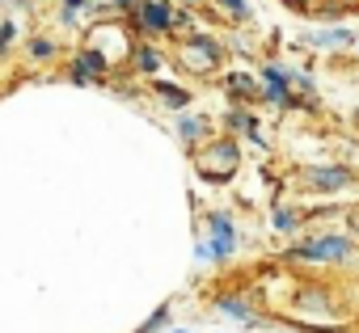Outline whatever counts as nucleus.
Here are the masks:
<instances>
[{
  "instance_id": "obj_1",
  "label": "nucleus",
  "mask_w": 359,
  "mask_h": 333,
  "mask_svg": "<svg viewBox=\"0 0 359 333\" xmlns=\"http://www.w3.org/2000/svg\"><path fill=\"white\" fill-rule=\"evenodd\" d=\"M237 164H241V143H237V135H229V131L203 139V148L195 152L199 178H203V182H216V186H224V182L237 178Z\"/></svg>"
},
{
  "instance_id": "obj_2",
  "label": "nucleus",
  "mask_w": 359,
  "mask_h": 333,
  "mask_svg": "<svg viewBox=\"0 0 359 333\" xmlns=\"http://www.w3.org/2000/svg\"><path fill=\"white\" fill-rule=\"evenodd\" d=\"M355 253V236L351 232H317L304 236L296 245H287V262H304V266H338Z\"/></svg>"
},
{
  "instance_id": "obj_3",
  "label": "nucleus",
  "mask_w": 359,
  "mask_h": 333,
  "mask_svg": "<svg viewBox=\"0 0 359 333\" xmlns=\"http://www.w3.org/2000/svg\"><path fill=\"white\" fill-rule=\"evenodd\" d=\"M220 59H224V47L203 30H191L187 38H177V64H182L191 76H216Z\"/></svg>"
},
{
  "instance_id": "obj_4",
  "label": "nucleus",
  "mask_w": 359,
  "mask_h": 333,
  "mask_svg": "<svg viewBox=\"0 0 359 333\" xmlns=\"http://www.w3.org/2000/svg\"><path fill=\"white\" fill-rule=\"evenodd\" d=\"M258 89H262L258 101H271L279 110H309V101L300 93H292V68H283L279 59H266L258 68Z\"/></svg>"
},
{
  "instance_id": "obj_5",
  "label": "nucleus",
  "mask_w": 359,
  "mask_h": 333,
  "mask_svg": "<svg viewBox=\"0 0 359 333\" xmlns=\"http://www.w3.org/2000/svg\"><path fill=\"white\" fill-rule=\"evenodd\" d=\"M85 38H89L85 47H93L110 68L127 64V55H131V47H135V43H131V30H127V26H118V22H97Z\"/></svg>"
},
{
  "instance_id": "obj_6",
  "label": "nucleus",
  "mask_w": 359,
  "mask_h": 333,
  "mask_svg": "<svg viewBox=\"0 0 359 333\" xmlns=\"http://www.w3.org/2000/svg\"><path fill=\"white\" fill-rule=\"evenodd\" d=\"M203 241H208V249H212V266H224V262L237 253V245H241L237 220H233L224 207L208 211V232H203Z\"/></svg>"
},
{
  "instance_id": "obj_7",
  "label": "nucleus",
  "mask_w": 359,
  "mask_h": 333,
  "mask_svg": "<svg viewBox=\"0 0 359 333\" xmlns=\"http://www.w3.org/2000/svg\"><path fill=\"white\" fill-rule=\"evenodd\" d=\"M127 17H131L135 34H144V38H161V34L173 30V5L169 0H135Z\"/></svg>"
},
{
  "instance_id": "obj_8",
  "label": "nucleus",
  "mask_w": 359,
  "mask_h": 333,
  "mask_svg": "<svg viewBox=\"0 0 359 333\" xmlns=\"http://www.w3.org/2000/svg\"><path fill=\"white\" fill-rule=\"evenodd\" d=\"M300 186L313 190V194H342V190L355 186V173L346 164H313V169H304Z\"/></svg>"
},
{
  "instance_id": "obj_9",
  "label": "nucleus",
  "mask_w": 359,
  "mask_h": 333,
  "mask_svg": "<svg viewBox=\"0 0 359 333\" xmlns=\"http://www.w3.org/2000/svg\"><path fill=\"white\" fill-rule=\"evenodd\" d=\"M64 72H68V80H72V85H106V80L114 76V68H110L93 47H81V51L68 59V68H64Z\"/></svg>"
},
{
  "instance_id": "obj_10",
  "label": "nucleus",
  "mask_w": 359,
  "mask_h": 333,
  "mask_svg": "<svg viewBox=\"0 0 359 333\" xmlns=\"http://www.w3.org/2000/svg\"><path fill=\"white\" fill-rule=\"evenodd\" d=\"M216 312L229 316V320H241V325H266V316L254 312V299L245 291H229V295H216Z\"/></svg>"
},
{
  "instance_id": "obj_11",
  "label": "nucleus",
  "mask_w": 359,
  "mask_h": 333,
  "mask_svg": "<svg viewBox=\"0 0 359 333\" xmlns=\"http://www.w3.org/2000/svg\"><path fill=\"white\" fill-rule=\"evenodd\" d=\"M292 308H296V312H304V316H313V312H338V308H334V291H330V287H317V283L296 287Z\"/></svg>"
},
{
  "instance_id": "obj_12",
  "label": "nucleus",
  "mask_w": 359,
  "mask_h": 333,
  "mask_svg": "<svg viewBox=\"0 0 359 333\" xmlns=\"http://www.w3.org/2000/svg\"><path fill=\"white\" fill-rule=\"evenodd\" d=\"M127 68L135 72V76H144V80H152L161 68H165V55L152 47V43H135L131 47V55H127Z\"/></svg>"
},
{
  "instance_id": "obj_13",
  "label": "nucleus",
  "mask_w": 359,
  "mask_h": 333,
  "mask_svg": "<svg viewBox=\"0 0 359 333\" xmlns=\"http://www.w3.org/2000/svg\"><path fill=\"white\" fill-rule=\"evenodd\" d=\"M224 127H229V135H245V139H254L258 148H266V139H262V127H258V118L250 114V106H237V110H229V114H224Z\"/></svg>"
},
{
  "instance_id": "obj_14",
  "label": "nucleus",
  "mask_w": 359,
  "mask_h": 333,
  "mask_svg": "<svg viewBox=\"0 0 359 333\" xmlns=\"http://www.w3.org/2000/svg\"><path fill=\"white\" fill-rule=\"evenodd\" d=\"M351 43H355V34H351L346 26H330V30L304 34V47H317V51H342V47H351Z\"/></svg>"
},
{
  "instance_id": "obj_15",
  "label": "nucleus",
  "mask_w": 359,
  "mask_h": 333,
  "mask_svg": "<svg viewBox=\"0 0 359 333\" xmlns=\"http://www.w3.org/2000/svg\"><path fill=\"white\" fill-rule=\"evenodd\" d=\"M208 135H212V122L203 114H182V118H177V139H182L187 148H199Z\"/></svg>"
},
{
  "instance_id": "obj_16",
  "label": "nucleus",
  "mask_w": 359,
  "mask_h": 333,
  "mask_svg": "<svg viewBox=\"0 0 359 333\" xmlns=\"http://www.w3.org/2000/svg\"><path fill=\"white\" fill-rule=\"evenodd\" d=\"M224 89H229L241 106H254V101L262 97V89H258V80H254L250 72H229V76H224Z\"/></svg>"
},
{
  "instance_id": "obj_17",
  "label": "nucleus",
  "mask_w": 359,
  "mask_h": 333,
  "mask_svg": "<svg viewBox=\"0 0 359 333\" xmlns=\"http://www.w3.org/2000/svg\"><path fill=\"white\" fill-rule=\"evenodd\" d=\"M152 93L169 106V110H177V114H182L187 106H191V93L182 89V85H173V80H165V76H152Z\"/></svg>"
},
{
  "instance_id": "obj_18",
  "label": "nucleus",
  "mask_w": 359,
  "mask_h": 333,
  "mask_svg": "<svg viewBox=\"0 0 359 333\" xmlns=\"http://www.w3.org/2000/svg\"><path fill=\"white\" fill-rule=\"evenodd\" d=\"M300 224H304V211H300V207H287V203H275V207H271V228H275V232L292 236V232H300Z\"/></svg>"
},
{
  "instance_id": "obj_19",
  "label": "nucleus",
  "mask_w": 359,
  "mask_h": 333,
  "mask_svg": "<svg viewBox=\"0 0 359 333\" xmlns=\"http://www.w3.org/2000/svg\"><path fill=\"white\" fill-rule=\"evenodd\" d=\"M26 55H30L34 64H51V59L60 55V43H55L51 34H30V38H26Z\"/></svg>"
},
{
  "instance_id": "obj_20",
  "label": "nucleus",
  "mask_w": 359,
  "mask_h": 333,
  "mask_svg": "<svg viewBox=\"0 0 359 333\" xmlns=\"http://www.w3.org/2000/svg\"><path fill=\"white\" fill-rule=\"evenodd\" d=\"M216 9L229 22H250V5H245V0H216Z\"/></svg>"
},
{
  "instance_id": "obj_21",
  "label": "nucleus",
  "mask_w": 359,
  "mask_h": 333,
  "mask_svg": "<svg viewBox=\"0 0 359 333\" xmlns=\"http://www.w3.org/2000/svg\"><path fill=\"white\" fill-rule=\"evenodd\" d=\"M13 43H18V22H13V17H5V22H0V59L13 51Z\"/></svg>"
},
{
  "instance_id": "obj_22",
  "label": "nucleus",
  "mask_w": 359,
  "mask_h": 333,
  "mask_svg": "<svg viewBox=\"0 0 359 333\" xmlns=\"http://www.w3.org/2000/svg\"><path fill=\"white\" fill-rule=\"evenodd\" d=\"M165 325H169V308H156V312L135 329V333H165Z\"/></svg>"
},
{
  "instance_id": "obj_23",
  "label": "nucleus",
  "mask_w": 359,
  "mask_h": 333,
  "mask_svg": "<svg viewBox=\"0 0 359 333\" xmlns=\"http://www.w3.org/2000/svg\"><path fill=\"white\" fill-rule=\"evenodd\" d=\"M60 5H64V22H76V13L89 9V0H60Z\"/></svg>"
},
{
  "instance_id": "obj_24",
  "label": "nucleus",
  "mask_w": 359,
  "mask_h": 333,
  "mask_svg": "<svg viewBox=\"0 0 359 333\" xmlns=\"http://www.w3.org/2000/svg\"><path fill=\"white\" fill-rule=\"evenodd\" d=\"M283 5L296 9V13H309V9H313V0H283Z\"/></svg>"
},
{
  "instance_id": "obj_25",
  "label": "nucleus",
  "mask_w": 359,
  "mask_h": 333,
  "mask_svg": "<svg viewBox=\"0 0 359 333\" xmlns=\"http://www.w3.org/2000/svg\"><path fill=\"white\" fill-rule=\"evenodd\" d=\"M325 5H346V9H355V5H351V0H325Z\"/></svg>"
},
{
  "instance_id": "obj_26",
  "label": "nucleus",
  "mask_w": 359,
  "mask_h": 333,
  "mask_svg": "<svg viewBox=\"0 0 359 333\" xmlns=\"http://www.w3.org/2000/svg\"><path fill=\"white\" fill-rule=\"evenodd\" d=\"M351 224H355V232H359V211H351Z\"/></svg>"
},
{
  "instance_id": "obj_27",
  "label": "nucleus",
  "mask_w": 359,
  "mask_h": 333,
  "mask_svg": "<svg viewBox=\"0 0 359 333\" xmlns=\"http://www.w3.org/2000/svg\"><path fill=\"white\" fill-rule=\"evenodd\" d=\"M169 333H187V329H169Z\"/></svg>"
},
{
  "instance_id": "obj_28",
  "label": "nucleus",
  "mask_w": 359,
  "mask_h": 333,
  "mask_svg": "<svg viewBox=\"0 0 359 333\" xmlns=\"http://www.w3.org/2000/svg\"><path fill=\"white\" fill-rule=\"evenodd\" d=\"M292 333H296V329H292Z\"/></svg>"
}]
</instances>
